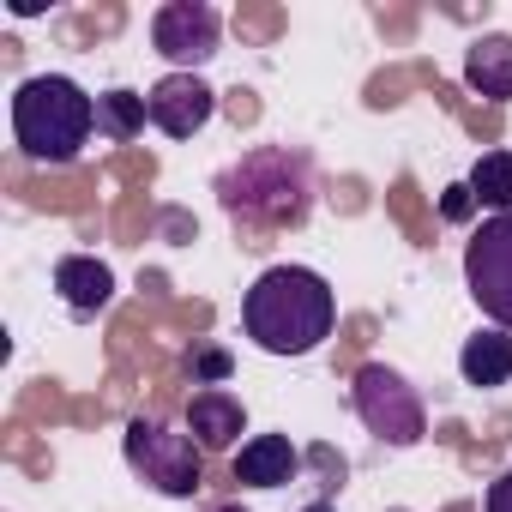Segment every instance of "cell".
Wrapping results in <instances>:
<instances>
[{"mask_svg": "<svg viewBox=\"0 0 512 512\" xmlns=\"http://www.w3.org/2000/svg\"><path fill=\"white\" fill-rule=\"evenodd\" d=\"M350 404H356L362 428H368L380 446H392V452H410V446H422V434H428L422 392H416L398 368H386V362L356 368V380H350Z\"/></svg>", "mask_w": 512, "mask_h": 512, "instance_id": "obj_5", "label": "cell"}, {"mask_svg": "<svg viewBox=\"0 0 512 512\" xmlns=\"http://www.w3.org/2000/svg\"><path fill=\"white\" fill-rule=\"evenodd\" d=\"M211 512H241V506H211Z\"/></svg>", "mask_w": 512, "mask_h": 512, "instance_id": "obj_20", "label": "cell"}, {"mask_svg": "<svg viewBox=\"0 0 512 512\" xmlns=\"http://www.w3.org/2000/svg\"><path fill=\"white\" fill-rule=\"evenodd\" d=\"M145 121H151V109H145V97L139 91H103L97 97V133L103 139H139L145 133Z\"/></svg>", "mask_w": 512, "mask_h": 512, "instance_id": "obj_15", "label": "cell"}, {"mask_svg": "<svg viewBox=\"0 0 512 512\" xmlns=\"http://www.w3.org/2000/svg\"><path fill=\"white\" fill-rule=\"evenodd\" d=\"M55 290L73 314H103L115 302V272L97 260V253H67L55 266Z\"/></svg>", "mask_w": 512, "mask_h": 512, "instance_id": "obj_12", "label": "cell"}, {"mask_svg": "<svg viewBox=\"0 0 512 512\" xmlns=\"http://www.w3.org/2000/svg\"><path fill=\"white\" fill-rule=\"evenodd\" d=\"M464 290L488 314V326L512 332V211L482 217L476 235L464 241Z\"/></svg>", "mask_w": 512, "mask_h": 512, "instance_id": "obj_6", "label": "cell"}, {"mask_svg": "<svg viewBox=\"0 0 512 512\" xmlns=\"http://www.w3.org/2000/svg\"><path fill=\"white\" fill-rule=\"evenodd\" d=\"M338 326V296L314 266H272L241 296V332L266 356H314Z\"/></svg>", "mask_w": 512, "mask_h": 512, "instance_id": "obj_2", "label": "cell"}, {"mask_svg": "<svg viewBox=\"0 0 512 512\" xmlns=\"http://www.w3.org/2000/svg\"><path fill=\"white\" fill-rule=\"evenodd\" d=\"M470 211H476V193H470L464 181H458V187H446V199H440V217H446V223H464Z\"/></svg>", "mask_w": 512, "mask_h": 512, "instance_id": "obj_16", "label": "cell"}, {"mask_svg": "<svg viewBox=\"0 0 512 512\" xmlns=\"http://www.w3.org/2000/svg\"><path fill=\"white\" fill-rule=\"evenodd\" d=\"M314 193V157L296 145H253L217 175V205L235 217V229L253 235V247H260V235L302 229Z\"/></svg>", "mask_w": 512, "mask_h": 512, "instance_id": "obj_1", "label": "cell"}, {"mask_svg": "<svg viewBox=\"0 0 512 512\" xmlns=\"http://www.w3.org/2000/svg\"><path fill=\"white\" fill-rule=\"evenodd\" d=\"M458 374H464V386H506L512 380V332L506 326H482V332H470L464 338V350H458Z\"/></svg>", "mask_w": 512, "mask_h": 512, "instance_id": "obj_13", "label": "cell"}, {"mask_svg": "<svg viewBox=\"0 0 512 512\" xmlns=\"http://www.w3.org/2000/svg\"><path fill=\"white\" fill-rule=\"evenodd\" d=\"M482 512H512V470H506L500 482H488V500H482Z\"/></svg>", "mask_w": 512, "mask_h": 512, "instance_id": "obj_18", "label": "cell"}, {"mask_svg": "<svg viewBox=\"0 0 512 512\" xmlns=\"http://www.w3.org/2000/svg\"><path fill=\"white\" fill-rule=\"evenodd\" d=\"M302 512H338V506H332V500H314V506H302Z\"/></svg>", "mask_w": 512, "mask_h": 512, "instance_id": "obj_19", "label": "cell"}, {"mask_svg": "<svg viewBox=\"0 0 512 512\" xmlns=\"http://www.w3.org/2000/svg\"><path fill=\"white\" fill-rule=\"evenodd\" d=\"M464 85L488 103H512V37L506 31H482L464 49Z\"/></svg>", "mask_w": 512, "mask_h": 512, "instance_id": "obj_11", "label": "cell"}, {"mask_svg": "<svg viewBox=\"0 0 512 512\" xmlns=\"http://www.w3.org/2000/svg\"><path fill=\"white\" fill-rule=\"evenodd\" d=\"M193 380H211V386L229 380V356H223V350H199V356H193Z\"/></svg>", "mask_w": 512, "mask_h": 512, "instance_id": "obj_17", "label": "cell"}, {"mask_svg": "<svg viewBox=\"0 0 512 512\" xmlns=\"http://www.w3.org/2000/svg\"><path fill=\"white\" fill-rule=\"evenodd\" d=\"M296 470H302V452L290 446V434H253L235 452L241 488H284V482H296Z\"/></svg>", "mask_w": 512, "mask_h": 512, "instance_id": "obj_10", "label": "cell"}, {"mask_svg": "<svg viewBox=\"0 0 512 512\" xmlns=\"http://www.w3.org/2000/svg\"><path fill=\"white\" fill-rule=\"evenodd\" d=\"M392 512H404V506H392Z\"/></svg>", "mask_w": 512, "mask_h": 512, "instance_id": "obj_21", "label": "cell"}, {"mask_svg": "<svg viewBox=\"0 0 512 512\" xmlns=\"http://www.w3.org/2000/svg\"><path fill=\"white\" fill-rule=\"evenodd\" d=\"M121 452H127V470L145 488H157L163 500H193L205 488V452L187 428H169L157 416H133L121 434Z\"/></svg>", "mask_w": 512, "mask_h": 512, "instance_id": "obj_4", "label": "cell"}, {"mask_svg": "<svg viewBox=\"0 0 512 512\" xmlns=\"http://www.w3.org/2000/svg\"><path fill=\"white\" fill-rule=\"evenodd\" d=\"M145 109H151V127H157V133L193 139V133H205V121L217 115V91H211L199 73H163V79L145 91Z\"/></svg>", "mask_w": 512, "mask_h": 512, "instance_id": "obj_8", "label": "cell"}, {"mask_svg": "<svg viewBox=\"0 0 512 512\" xmlns=\"http://www.w3.org/2000/svg\"><path fill=\"white\" fill-rule=\"evenodd\" d=\"M151 49L175 67V73H199L217 49H223V19L205 0H169L151 13Z\"/></svg>", "mask_w": 512, "mask_h": 512, "instance_id": "obj_7", "label": "cell"}, {"mask_svg": "<svg viewBox=\"0 0 512 512\" xmlns=\"http://www.w3.org/2000/svg\"><path fill=\"white\" fill-rule=\"evenodd\" d=\"M97 133V97L67 73H37L13 91V139L31 163L61 169Z\"/></svg>", "mask_w": 512, "mask_h": 512, "instance_id": "obj_3", "label": "cell"}, {"mask_svg": "<svg viewBox=\"0 0 512 512\" xmlns=\"http://www.w3.org/2000/svg\"><path fill=\"white\" fill-rule=\"evenodd\" d=\"M181 428L199 440V452H229V446L247 434V410H241L235 392H223V386H199V392L187 398Z\"/></svg>", "mask_w": 512, "mask_h": 512, "instance_id": "obj_9", "label": "cell"}, {"mask_svg": "<svg viewBox=\"0 0 512 512\" xmlns=\"http://www.w3.org/2000/svg\"><path fill=\"white\" fill-rule=\"evenodd\" d=\"M464 187L476 193V205L488 217H506L512 211V151H482L464 175Z\"/></svg>", "mask_w": 512, "mask_h": 512, "instance_id": "obj_14", "label": "cell"}]
</instances>
